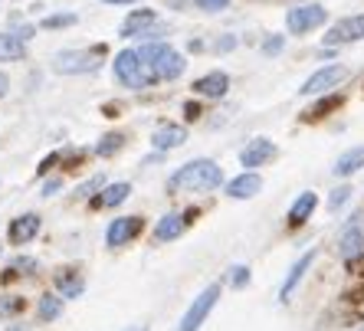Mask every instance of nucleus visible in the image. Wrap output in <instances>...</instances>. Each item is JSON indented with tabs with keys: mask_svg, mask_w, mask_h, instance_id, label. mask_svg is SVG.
I'll return each instance as SVG.
<instances>
[{
	"mask_svg": "<svg viewBox=\"0 0 364 331\" xmlns=\"http://www.w3.org/2000/svg\"><path fill=\"white\" fill-rule=\"evenodd\" d=\"M158 23V13H154V10H132V13H128L125 17V23H122V36H125V40H132V36H138V40H141L144 33H148V30H151V26Z\"/></svg>",
	"mask_w": 364,
	"mask_h": 331,
	"instance_id": "nucleus-14",
	"label": "nucleus"
},
{
	"mask_svg": "<svg viewBox=\"0 0 364 331\" xmlns=\"http://www.w3.org/2000/svg\"><path fill=\"white\" fill-rule=\"evenodd\" d=\"M282 50H286V36H269L263 43V56H279Z\"/></svg>",
	"mask_w": 364,
	"mask_h": 331,
	"instance_id": "nucleus-33",
	"label": "nucleus"
},
{
	"mask_svg": "<svg viewBox=\"0 0 364 331\" xmlns=\"http://www.w3.org/2000/svg\"><path fill=\"white\" fill-rule=\"evenodd\" d=\"M312 263H315V249H312V253H305V256H299L296 263H292V269H289L286 282L279 286V298H282V302H289V298H292V292L299 289V282L305 279V272L312 269Z\"/></svg>",
	"mask_w": 364,
	"mask_h": 331,
	"instance_id": "nucleus-15",
	"label": "nucleus"
},
{
	"mask_svg": "<svg viewBox=\"0 0 364 331\" xmlns=\"http://www.w3.org/2000/svg\"><path fill=\"white\" fill-rule=\"evenodd\" d=\"M338 256L345 259V263L364 256V229L361 227H355V223H348L345 227V233H341V239H338Z\"/></svg>",
	"mask_w": 364,
	"mask_h": 331,
	"instance_id": "nucleus-16",
	"label": "nucleus"
},
{
	"mask_svg": "<svg viewBox=\"0 0 364 331\" xmlns=\"http://www.w3.org/2000/svg\"><path fill=\"white\" fill-rule=\"evenodd\" d=\"M184 141H187V128L184 125H161L151 135L154 151H174V148H181Z\"/></svg>",
	"mask_w": 364,
	"mask_h": 331,
	"instance_id": "nucleus-17",
	"label": "nucleus"
},
{
	"mask_svg": "<svg viewBox=\"0 0 364 331\" xmlns=\"http://www.w3.org/2000/svg\"><path fill=\"white\" fill-rule=\"evenodd\" d=\"M36 233H40V217L36 213H23L17 220H10V227H7V239L14 246H26Z\"/></svg>",
	"mask_w": 364,
	"mask_h": 331,
	"instance_id": "nucleus-12",
	"label": "nucleus"
},
{
	"mask_svg": "<svg viewBox=\"0 0 364 331\" xmlns=\"http://www.w3.org/2000/svg\"><path fill=\"white\" fill-rule=\"evenodd\" d=\"M217 298H220V286L213 282V286H207V289L191 302V308L184 312V318H181V325H178V331H200L203 325H207V318H210V312L217 308Z\"/></svg>",
	"mask_w": 364,
	"mask_h": 331,
	"instance_id": "nucleus-5",
	"label": "nucleus"
},
{
	"mask_svg": "<svg viewBox=\"0 0 364 331\" xmlns=\"http://www.w3.org/2000/svg\"><path fill=\"white\" fill-rule=\"evenodd\" d=\"M358 40H364V13L341 17L338 23L328 30V36H325L328 46H338V43H358Z\"/></svg>",
	"mask_w": 364,
	"mask_h": 331,
	"instance_id": "nucleus-10",
	"label": "nucleus"
},
{
	"mask_svg": "<svg viewBox=\"0 0 364 331\" xmlns=\"http://www.w3.org/2000/svg\"><path fill=\"white\" fill-rule=\"evenodd\" d=\"M7 89H10V79L4 76V72H0V99H4V95H7Z\"/></svg>",
	"mask_w": 364,
	"mask_h": 331,
	"instance_id": "nucleus-38",
	"label": "nucleus"
},
{
	"mask_svg": "<svg viewBox=\"0 0 364 331\" xmlns=\"http://www.w3.org/2000/svg\"><path fill=\"white\" fill-rule=\"evenodd\" d=\"M112 69H115V79H119L125 89H144L148 82H154V79L148 76V69H144L138 50H122L119 56H115V63H112Z\"/></svg>",
	"mask_w": 364,
	"mask_h": 331,
	"instance_id": "nucleus-4",
	"label": "nucleus"
},
{
	"mask_svg": "<svg viewBox=\"0 0 364 331\" xmlns=\"http://www.w3.org/2000/svg\"><path fill=\"white\" fill-rule=\"evenodd\" d=\"M361 331H364V328H361Z\"/></svg>",
	"mask_w": 364,
	"mask_h": 331,
	"instance_id": "nucleus-41",
	"label": "nucleus"
},
{
	"mask_svg": "<svg viewBox=\"0 0 364 331\" xmlns=\"http://www.w3.org/2000/svg\"><path fill=\"white\" fill-rule=\"evenodd\" d=\"M99 187H105V178H92V180H85V184L79 187L76 194H79V197H89V194H95Z\"/></svg>",
	"mask_w": 364,
	"mask_h": 331,
	"instance_id": "nucleus-34",
	"label": "nucleus"
},
{
	"mask_svg": "<svg viewBox=\"0 0 364 331\" xmlns=\"http://www.w3.org/2000/svg\"><path fill=\"white\" fill-rule=\"evenodd\" d=\"M227 282L233 286V289H246V286H250V266H230Z\"/></svg>",
	"mask_w": 364,
	"mask_h": 331,
	"instance_id": "nucleus-27",
	"label": "nucleus"
},
{
	"mask_svg": "<svg viewBox=\"0 0 364 331\" xmlns=\"http://www.w3.org/2000/svg\"><path fill=\"white\" fill-rule=\"evenodd\" d=\"M125 331H148V325H132V328H125Z\"/></svg>",
	"mask_w": 364,
	"mask_h": 331,
	"instance_id": "nucleus-39",
	"label": "nucleus"
},
{
	"mask_svg": "<svg viewBox=\"0 0 364 331\" xmlns=\"http://www.w3.org/2000/svg\"><path fill=\"white\" fill-rule=\"evenodd\" d=\"M315 207H318V197H315L312 190L299 194L296 200H292V207H289V223H292V227H305V223L312 220Z\"/></svg>",
	"mask_w": 364,
	"mask_h": 331,
	"instance_id": "nucleus-19",
	"label": "nucleus"
},
{
	"mask_svg": "<svg viewBox=\"0 0 364 331\" xmlns=\"http://www.w3.org/2000/svg\"><path fill=\"white\" fill-rule=\"evenodd\" d=\"M348 200H351V187H348V184L335 187V190H331V197H328V210H335V213H338L341 207L348 204Z\"/></svg>",
	"mask_w": 364,
	"mask_h": 331,
	"instance_id": "nucleus-28",
	"label": "nucleus"
},
{
	"mask_svg": "<svg viewBox=\"0 0 364 331\" xmlns=\"http://www.w3.org/2000/svg\"><path fill=\"white\" fill-rule=\"evenodd\" d=\"M184 112H187V119H197V115H200V109H197L194 102H187V105H184Z\"/></svg>",
	"mask_w": 364,
	"mask_h": 331,
	"instance_id": "nucleus-37",
	"label": "nucleus"
},
{
	"mask_svg": "<svg viewBox=\"0 0 364 331\" xmlns=\"http://www.w3.org/2000/svg\"><path fill=\"white\" fill-rule=\"evenodd\" d=\"M122 145H125V135H122V131H109V135L95 145V154H99V158H112L115 151H122Z\"/></svg>",
	"mask_w": 364,
	"mask_h": 331,
	"instance_id": "nucleus-25",
	"label": "nucleus"
},
{
	"mask_svg": "<svg viewBox=\"0 0 364 331\" xmlns=\"http://www.w3.org/2000/svg\"><path fill=\"white\" fill-rule=\"evenodd\" d=\"M364 168V145L358 148H348L345 154H338V161H335V178H351V174H358V170Z\"/></svg>",
	"mask_w": 364,
	"mask_h": 331,
	"instance_id": "nucleus-20",
	"label": "nucleus"
},
{
	"mask_svg": "<svg viewBox=\"0 0 364 331\" xmlns=\"http://www.w3.org/2000/svg\"><path fill=\"white\" fill-rule=\"evenodd\" d=\"M338 102H341L338 95H328V99H322V102H315L312 109H309V112L302 115V119H305V121H312V119H325V112H331Z\"/></svg>",
	"mask_w": 364,
	"mask_h": 331,
	"instance_id": "nucleus-26",
	"label": "nucleus"
},
{
	"mask_svg": "<svg viewBox=\"0 0 364 331\" xmlns=\"http://www.w3.org/2000/svg\"><path fill=\"white\" fill-rule=\"evenodd\" d=\"M76 23V13H53V17L43 20V30H63V26H73Z\"/></svg>",
	"mask_w": 364,
	"mask_h": 331,
	"instance_id": "nucleus-29",
	"label": "nucleus"
},
{
	"mask_svg": "<svg viewBox=\"0 0 364 331\" xmlns=\"http://www.w3.org/2000/svg\"><path fill=\"white\" fill-rule=\"evenodd\" d=\"M328 20V10L322 7V4H302V7H292L286 13V30L289 33H312V30H318V26Z\"/></svg>",
	"mask_w": 364,
	"mask_h": 331,
	"instance_id": "nucleus-6",
	"label": "nucleus"
},
{
	"mask_svg": "<svg viewBox=\"0 0 364 331\" xmlns=\"http://www.w3.org/2000/svg\"><path fill=\"white\" fill-rule=\"evenodd\" d=\"M138 56H141L144 69H148V76L151 79H178L181 72H184V56H181L174 46H168V43H144L141 50H138Z\"/></svg>",
	"mask_w": 364,
	"mask_h": 331,
	"instance_id": "nucleus-2",
	"label": "nucleus"
},
{
	"mask_svg": "<svg viewBox=\"0 0 364 331\" xmlns=\"http://www.w3.org/2000/svg\"><path fill=\"white\" fill-rule=\"evenodd\" d=\"M63 190V180L60 178H53V180H46V184H43V197H56Z\"/></svg>",
	"mask_w": 364,
	"mask_h": 331,
	"instance_id": "nucleus-35",
	"label": "nucleus"
},
{
	"mask_svg": "<svg viewBox=\"0 0 364 331\" xmlns=\"http://www.w3.org/2000/svg\"><path fill=\"white\" fill-rule=\"evenodd\" d=\"M223 184V170L217 161L210 158H197V161H187L184 168H178L168 178L171 190H217Z\"/></svg>",
	"mask_w": 364,
	"mask_h": 331,
	"instance_id": "nucleus-1",
	"label": "nucleus"
},
{
	"mask_svg": "<svg viewBox=\"0 0 364 331\" xmlns=\"http://www.w3.org/2000/svg\"><path fill=\"white\" fill-rule=\"evenodd\" d=\"M233 46H237V36H223V40L213 43V50H217V53H230Z\"/></svg>",
	"mask_w": 364,
	"mask_h": 331,
	"instance_id": "nucleus-36",
	"label": "nucleus"
},
{
	"mask_svg": "<svg viewBox=\"0 0 364 331\" xmlns=\"http://www.w3.org/2000/svg\"><path fill=\"white\" fill-rule=\"evenodd\" d=\"M10 269L20 272V276H33V272H36V259H30V256H17V259L10 263Z\"/></svg>",
	"mask_w": 364,
	"mask_h": 331,
	"instance_id": "nucleus-32",
	"label": "nucleus"
},
{
	"mask_svg": "<svg viewBox=\"0 0 364 331\" xmlns=\"http://www.w3.org/2000/svg\"><path fill=\"white\" fill-rule=\"evenodd\" d=\"M276 154H279L276 141H269V138H253V141L240 151V164H243V168H263V164L276 161Z\"/></svg>",
	"mask_w": 364,
	"mask_h": 331,
	"instance_id": "nucleus-9",
	"label": "nucleus"
},
{
	"mask_svg": "<svg viewBox=\"0 0 364 331\" xmlns=\"http://www.w3.org/2000/svg\"><path fill=\"white\" fill-rule=\"evenodd\" d=\"M194 7L203 13H223L230 7V0H194Z\"/></svg>",
	"mask_w": 364,
	"mask_h": 331,
	"instance_id": "nucleus-31",
	"label": "nucleus"
},
{
	"mask_svg": "<svg viewBox=\"0 0 364 331\" xmlns=\"http://www.w3.org/2000/svg\"><path fill=\"white\" fill-rule=\"evenodd\" d=\"M23 298L20 295H4L0 298V318H7V315H17V312H23Z\"/></svg>",
	"mask_w": 364,
	"mask_h": 331,
	"instance_id": "nucleus-30",
	"label": "nucleus"
},
{
	"mask_svg": "<svg viewBox=\"0 0 364 331\" xmlns=\"http://www.w3.org/2000/svg\"><path fill=\"white\" fill-rule=\"evenodd\" d=\"M187 217H191V213H168V217H161L158 227H154V243H171V239H178L187 227Z\"/></svg>",
	"mask_w": 364,
	"mask_h": 331,
	"instance_id": "nucleus-18",
	"label": "nucleus"
},
{
	"mask_svg": "<svg viewBox=\"0 0 364 331\" xmlns=\"http://www.w3.org/2000/svg\"><path fill=\"white\" fill-rule=\"evenodd\" d=\"M102 63V50H63L53 56V72L60 76H85V72H95Z\"/></svg>",
	"mask_w": 364,
	"mask_h": 331,
	"instance_id": "nucleus-3",
	"label": "nucleus"
},
{
	"mask_svg": "<svg viewBox=\"0 0 364 331\" xmlns=\"http://www.w3.org/2000/svg\"><path fill=\"white\" fill-rule=\"evenodd\" d=\"M60 315H63V295H50V292H46V295L36 302V318H40V322H56Z\"/></svg>",
	"mask_w": 364,
	"mask_h": 331,
	"instance_id": "nucleus-24",
	"label": "nucleus"
},
{
	"mask_svg": "<svg viewBox=\"0 0 364 331\" xmlns=\"http://www.w3.org/2000/svg\"><path fill=\"white\" fill-rule=\"evenodd\" d=\"M26 56V40L17 33H0V63H14Z\"/></svg>",
	"mask_w": 364,
	"mask_h": 331,
	"instance_id": "nucleus-21",
	"label": "nucleus"
},
{
	"mask_svg": "<svg viewBox=\"0 0 364 331\" xmlns=\"http://www.w3.org/2000/svg\"><path fill=\"white\" fill-rule=\"evenodd\" d=\"M105 4H138V0H105Z\"/></svg>",
	"mask_w": 364,
	"mask_h": 331,
	"instance_id": "nucleus-40",
	"label": "nucleus"
},
{
	"mask_svg": "<svg viewBox=\"0 0 364 331\" xmlns=\"http://www.w3.org/2000/svg\"><path fill=\"white\" fill-rule=\"evenodd\" d=\"M345 79H348V66H341V63H331V66L315 69L312 76L302 82V89H299V92H302V95H322V92L338 89Z\"/></svg>",
	"mask_w": 364,
	"mask_h": 331,
	"instance_id": "nucleus-7",
	"label": "nucleus"
},
{
	"mask_svg": "<svg viewBox=\"0 0 364 331\" xmlns=\"http://www.w3.org/2000/svg\"><path fill=\"white\" fill-rule=\"evenodd\" d=\"M128 194H132V184L128 180H119V184H109V187H102V197L95 200L99 207H119L128 200Z\"/></svg>",
	"mask_w": 364,
	"mask_h": 331,
	"instance_id": "nucleus-22",
	"label": "nucleus"
},
{
	"mask_svg": "<svg viewBox=\"0 0 364 331\" xmlns=\"http://www.w3.org/2000/svg\"><path fill=\"white\" fill-rule=\"evenodd\" d=\"M56 286H60V295H63V298H79V295L85 292L82 276H76L73 269L60 272V276H56Z\"/></svg>",
	"mask_w": 364,
	"mask_h": 331,
	"instance_id": "nucleus-23",
	"label": "nucleus"
},
{
	"mask_svg": "<svg viewBox=\"0 0 364 331\" xmlns=\"http://www.w3.org/2000/svg\"><path fill=\"white\" fill-rule=\"evenodd\" d=\"M223 190H227V197H233V200H250V197H256L263 190V178H259L256 170H243V174H237L233 180H227Z\"/></svg>",
	"mask_w": 364,
	"mask_h": 331,
	"instance_id": "nucleus-11",
	"label": "nucleus"
},
{
	"mask_svg": "<svg viewBox=\"0 0 364 331\" xmlns=\"http://www.w3.org/2000/svg\"><path fill=\"white\" fill-rule=\"evenodd\" d=\"M194 92L203 95V99H223V95L230 92V76L227 72H220V69H213V72H207V76L197 79Z\"/></svg>",
	"mask_w": 364,
	"mask_h": 331,
	"instance_id": "nucleus-13",
	"label": "nucleus"
},
{
	"mask_svg": "<svg viewBox=\"0 0 364 331\" xmlns=\"http://www.w3.org/2000/svg\"><path fill=\"white\" fill-rule=\"evenodd\" d=\"M141 217H115V220L109 223V229H105V243H109L112 249L119 246H128L132 239L141 233Z\"/></svg>",
	"mask_w": 364,
	"mask_h": 331,
	"instance_id": "nucleus-8",
	"label": "nucleus"
}]
</instances>
